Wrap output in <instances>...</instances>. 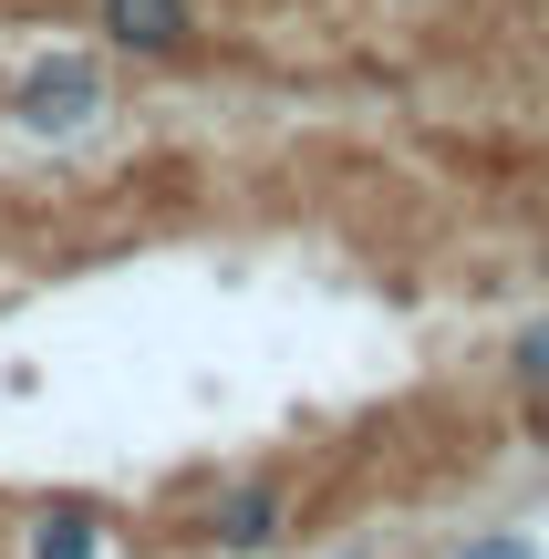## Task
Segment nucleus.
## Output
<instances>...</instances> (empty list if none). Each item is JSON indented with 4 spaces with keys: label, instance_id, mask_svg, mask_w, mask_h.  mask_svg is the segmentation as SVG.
I'll use <instances>...</instances> for the list:
<instances>
[{
    "label": "nucleus",
    "instance_id": "f257e3e1",
    "mask_svg": "<svg viewBox=\"0 0 549 559\" xmlns=\"http://www.w3.org/2000/svg\"><path fill=\"white\" fill-rule=\"evenodd\" d=\"M104 115H115L104 52H41V62H21V83H11V124H21V135L62 145V135H94Z\"/></svg>",
    "mask_w": 549,
    "mask_h": 559
},
{
    "label": "nucleus",
    "instance_id": "f03ea898",
    "mask_svg": "<svg viewBox=\"0 0 549 559\" xmlns=\"http://www.w3.org/2000/svg\"><path fill=\"white\" fill-rule=\"evenodd\" d=\"M94 41L124 62H177L198 52V0H94Z\"/></svg>",
    "mask_w": 549,
    "mask_h": 559
},
{
    "label": "nucleus",
    "instance_id": "7ed1b4c3",
    "mask_svg": "<svg viewBox=\"0 0 549 559\" xmlns=\"http://www.w3.org/2000/svg\"><path fill=\"white\" fill-rule=\"evenodd\" d=\"M207 539H218V549H270V539H281V487H228V498L218 508H207Z\"/></svg>",
    "mask_w": 549,
    "mask_h": 559
},
{
    "label": "nucleus",
    "instance_id": "20e7f679",
    "mask_svg": "<svg viewBox=\"0 0 549 559\" xmlns=\"http://www.w3.org/2000/svg\"><path fill=\"white\" fill-rule=\"evenodd\" d=\"M104 549V508H83V498H52L32 519V559H94Z\"/></svg>",
    "mask_w": 549,
    "mask_h": 559
},
{
    "label": "nucleus",
    "instance_id": "39448f33",
    "mask_svg": "<svg viewBox=\"0 0 549 559\" xmlns=\"http://www.w3.org/2000/svg\"><path fill=\"white\" fill-rule=\"evenodd\" d=\"M509 373L529 383V394H549V321H529V332L509 342Z\"/></svg>",
    "mask_w": 549,
    "mask_h": 559
},
{
    "label": "nucleus",
    "instance_id": "423d86ee",
    "mask_svg": "<svg viewBox=\"0 0 549 559\" xmlns=\"http://www.w3.org/2000/svg\"><path fill=\"white\" fill-rule=\"evenodd\" d=\"M456 559H539V539H518V528H498V539H467Z\"/></svg>",
    "mask_w": 549,
    "mask_h": 559
}]
</instances>
